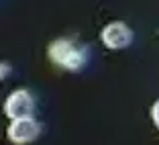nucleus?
Instances as JSON below:
<instances>
[{"mask_svg": "<svg viewBox=\"0 0 159 145\" xmlns=\"http://www.w3.org/2000/svg\"><path fill=\"white\" fill-rule=\"evenodd\" d=\"M47 57L63 70L78 72L84 68L86 59H88V51H86V47L78 45L71 39H55L47 47Z\"/></svg>", "mask_w": 159, "mask_h": 145, "instance_id": "obj_1", "label": "nucleus"}, {"mask_svg": "<svg viewBox=\"0 0 159 145\" xmlns=\"http://www.w3.org/2000/svg\"><path fill=\"white\" fill-rule=\"evenodd\" d=\"M41 135V123L35 121L33 117H23V119H12L6 129V137L14 145H29L33 143Z\"/></svg>", "mask_w": 159, "mask_h": 145, "instance_id": "obj_2", "label": "nucleus"}, {"mask_svg": "<svg viewBox=\"0 0 159 145\" xmlns=\"http://www.w3.org/2000/svg\"><path fill=\"white\" fill-rule=\"evenodd\" d=\"M35 110V98L33 94L25 88H19L10 92L4 100V115L12 121V119H23V117H33Z\"/></svg>", "mask_w": 159, "mask_h": 145, "instance_id": "obj_3", "label": "nucleus"}, {"mask_svg": "<svg viewBox=\"0 0 159 145\" xmlns=\"http://www.w3.org/2000/svg\"><path fill=\"white\" fill-rule=\"evenodd\" d=\"M100 39L108 49H125L133 43V31L122 21H112L102 29Z\"/></svg>", "mask_w": 159, "mask_h": 145, "instance_id": "obj_4", "label": "nucleus"}, {"mask_svg": "<svg viewBox=\"0 0 159 145\" xmlns=\"http://www.w3.org/2000/svg\"><path fill=\"white\" fill-rule=\"evenodd\" d=\"M151 119H153V123H155V127L159 129V100L153 104V108H151Z\"/></svg>", "mask_w": 159, "mask_h": 145, "instance_id": "obj_5", "label": "nucleus"}, {"mask_svg": "<svg viewBox=\"0 0 159 145\" xmlns=\"http://www.w3.org/2000/svg\"><path fill=\"white\" fill-rule=\"evenodd\" d=\"M8 74H10V66H8V63H4V61H0V82H2Z\"/></svg>", "mask_w": 159, "mask_h": 145, "instance_id": "obj_6", "label": "nucleus"}]
</instances>
